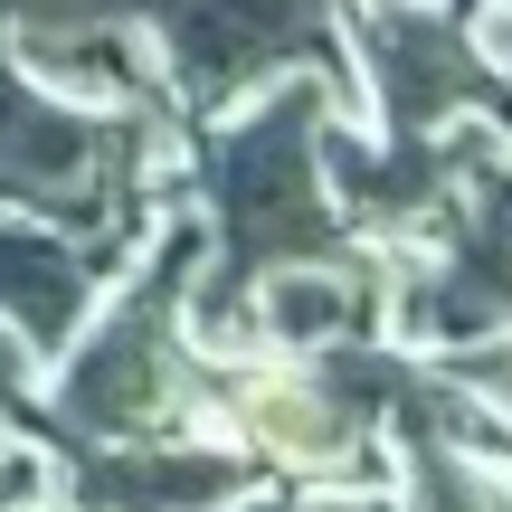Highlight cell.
<instances>
[{
	"instance_id": "obj_1",
	"label": "cell",
	"mask_w": 512,
	"mask_h": 512,
	"mask_svg": "<svg viewBox=\"0 0 512 512\" xmlns=\"http://www.w3.org/2000/svg\"><path fill=\"white\" fill-rule=\"evenodd\" d=\"M228 190V238H238V266L266 247H304L313 238V200H304V105L266 114L238 152L219 162Z\"/></svg>"
},
{
	"instance_id": "obj_2",
	"label": "cell",
	"mask_w": 512,
	"mask_h": 512,
	"mask_svg": "<svg viewBox=\"0 0 512 512\" xmlns=\"http://www.w3.org/2000/svg\"><path fill=\"white\" fill-rule=\"evenodd\" d=\"M152 380H162L152 313H124V323L86 351V370H76L67 408H76V418H95V427H124V418H143V408H152Z\"/></svg>"
},
{
	"instance_id": "obj_3",
	"label": "cell",
	"mask_w": 512,
	"mask_h": 512,
	"mask_svg": "<svg viewBox=\"0 0 512 512\" xmlns=\"http://www.w3.org/2000/svg\"><path fill=\"white\" fill-rule=\"evenodd\" d=\"M95 133L67 124V114H38L29 95L0 86V190H67L86 171Z\"/></svg>"
},
{
	"instance_id": "obj_4",
	"label": "cell",
	"mask_w": 512,
	"mask_h": 512,
	"mask_svg": "<svg viewBox=\"0 0 512 512\" xmlns=\"http://www.w3.org/2000/svg\"><path fill=\"white\" fill-rule=\"evenodd\" d=\"M238 484L228 456H133V465H86V494L114 503V512H181V503H209Z\"/></svg>"
},
{
	"instance_id": "obj_5",
	"label": "cell",
	"mask_w": 512,
	"mask_h": 512,
	"mask_svg": "<svg viewBox=\"0 0 512 512\" xmlns=\"http://www.w3.org/2000/svg\"><path fill=\"white\" fill-rule=\"evenodd\" d=\"M0 304H19L38 332H57L76 313V266H57V247L38 238H0Z\"/></svg>"
},
{
	"instance_id": "obj_6",
	"label": "cell",
	"mask_w": 512,
	"mask_h": 512,
	"mask_svg": "<svg viewBox=\"0 0 512 512\" xmlns=\"http://www.w3.org/2000/svg\"><path fill=\"white\" fill-rule=\"evenodd\" d=\"M256 427H266L275 446H294V456L332 446V408H323V399H304V389H266V399H256Z\"/></svg>"
},
{
	"instance_id": "obj_7",
	"label": "cell",
	"mask_w": 512,
	"mask_h": 512,
	"mask_svg": "<svg viewBox=\"0 0 512 512\" xmlns=\"http://www.w3.org/2000/svg\"><path fill=\"white\" fill-rule=\"evenodd\" d=\"M484 380H494V389H503V399H512V361H494V370H484Z\"/></svg>"
}]
</instances>
